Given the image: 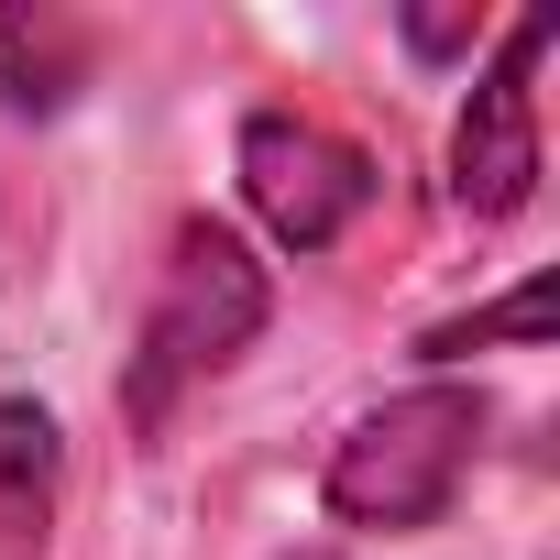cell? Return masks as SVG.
I'll return each mask as SVG.
<instances>
[{
  "label": "cell",
  "mask_w": 560,
  "mask_h": 560,
  "mask_svg": "<svg viewBox=\"0 0 560 560\" xmlns=\"http://www.w3.org/2000/svg\"><path fill=\"white\" fill-rule=\"evenodd\" d=\"M275 319V275L253 264V242L231 220H187L165 275H154V308H143V341L121 363V418L154 440L209 374H231Z\"/></svg>",
  "instance_id": "obj_1"
},
{
  "label": "cell",
  "mask_w": 560,
  "mask_h": 560,
  "mask_svg": "<svg viewBox=\"0 0 560 560\" xmlns=\"http://www.w3.org/2000/svg\"><path fill=\"white\" fill-rule=\"evenodd\" d=\"M483 385H407V396H385L374 418H352L341 429V451H330V472H319V494H330V516H352V527H440L451 516V494L472 483V451H483Z\"/></svg>",
  "instance_id": "obj_2"
},
{
  "label": "cell",
  "mask_w": 560,
  "mask_h": 560,
  "mask_svg": "<svg viewBox=\"0 0 560 560\" xmlns=\"http://www.w3.org/2000/svg\"><path fill=\"white\" fill-rule=\"evenodd\" d=\"M374 154L330 121H298V110H253L242 121V198L253 220L287 242V253H330L363 209H374Z\"/></svg>",
  "instance_id": "obj_3"
},
{
  "label": "cell",
  "mask_w": 560,
  "mask_h": 560,
  "mask_svg": "<svg viewBox=\"0 0 560 560\" xmlns=\"http://www.w3.org/2000/svg\"><path fill=\"white\" fill-rule=\"evenodd\" d=\"M538 56H549V12H516L451 132V209L483 231L538 198Z\"/></svg>",
  "instance_id": "obj_4"
},
{
  "label": "cell",
  "mask_w": 560,
  "mask_h": 560,
  "mask_svg": "<svg viewBox=\"0 0 560 560\" xmlns=\"http://www.w3.org/2000/svg\"><path fill=\"white\" fill-rule=\"evenodd\" d=\"M56 494H67V440L34 396H0V560H34L56 538Z\"/></svg>",
  "instance_id": "obj_5"
},
{
  "label": "cell",
  "mask_w": 560,
  "mask_h": 560,
  "mask_svg": "<svg viewBox=\"0 0 560 560\" xmlns=\"http://www.w3.org/2000/svg\"><path fill=\"white\" fill-rule=\"evenodd\" d=\"M78 89H89V23H67V12H0V100L45 121Z\"/></svg>",
  "instance_id": "obj_6"
},
{
  "label": "cell",
  "mask_w": 560,
  "mask_h": 560,
  "mask_svg": "<svg viewBox=\"0 0 560 560\" xmlns=\"http://www.w3.org/2000/svg\"><path fill=\"white\" fill-rule=\"evenodd\" d=\"M494 341H549V275H527L516 298H494V308H472V319H440L418 352H429V363H462V352H494Z\"/></svg>",
  "instance_id": "obj_7"
},
{
  "label": "cell",
  "mask_w": 560,
  "mask_h": 560,
  "mask_svg": "<svg viewBox=\"0 0 560 560\" xmlns=\"http://www.w3.org/2000/svg\"><path fill=\"white\" fill-rule=\"evenodd\" d=\"M407 56H472V23H451V12H407Z\"/></svg>",
  "instance_id": "obj_8"
},
{
  "label": "cell",
  "mask_w": 560,
  "mask_h": 560,
  "mask_svg": "<svg viewBox=\"0 0 560 560\" xmlns=\"http://www.w3.org/2000/svg\"><path fill=\"white\" fill-rule=\"evenodd\" d=\"M275 560H341V549H275Z\"/></svg>",
  "instance_id": "obj_9"
}]
</instances>
